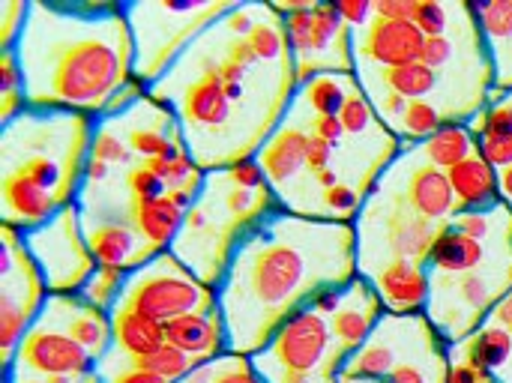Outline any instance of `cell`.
I'll list each match as a JSON object with an SVG mask.
<instances>
[{
	"mask_svg": "<svg viewBox=\"0 0 512 383\" xmlns=\"http://www.w3.org/2000/svg\"><path fill=\"white\" fill-rule=\"evenodd\" d=\"M354 75H357L360 87H381L408 102L432 99L441 90V75L435 69H429L426 63H411V66H399V69H375V66L357 63Z\"/></svg>",
	"mask_w": 512,
	"mask_h": 383,
	"instance_id": "484cf974",
	"label": "cell"
},
{
	"mask_svg": "<svg viewBox=\"0 0 512 383\" xmlns=\"http://www.w3.org/2000/svg\"><path fill=\"white\" fill-rule=\"evenodd\" d=\"M282 204L270 186L246 189L228 168L207 171L198 201L186 210L171 255L204 285H222L240 240Z\"/></svg>",
	"mask_w": 512,
	"mask_h": 383,
	"instance_id": "3957f363",
	"label": "cell"
},
{
	"mask_svg": "<svg viewBox=\"0 0 512 383\" xmlns=\"http://www.w3.org/2000/svg\"><path fill=\"white\" fill-rule=\"evenodd\" d=\"M3 383H48V378H30V375H6ZM87 383H102L99 375H93Z\"/></svg>",
	"mask_w": 512,
	"mask_h": 383,
	"instance_id": "f5cc1de1",
	"label": "cell"
},
{
	"mask_svg": "<svg viewBox=\"0 0 512 383\" xmlns=\"http://www.w3.org/2000/svg\"><path fill=\"white\" fill-rule=\"evenodd\" d=\"M492 252L489 243H480L462 231H456L450 222L441 228L432 255H429V273H441V276H465L474 270H483L489 264Z\"/></svg>",
	"mask_w": 512,
	"mask_h": 383,
	"instance_id": "d4e9b609",
	"label": "cell"
},
{
	"mask_svg": "<svg viewBox=\"0 0 512 383\" xmlns=\"http://www.w3.org/2000/svg\"><path fill=\"white\" fill-rule=\"evenodd\" d=\"M423 159L441 171L456 168L459 162H465L468 156L477 153V138L471 135L468 123H444L432 138H426L423 144H417Z\"/></svg>",
	"mask_w": 512,
	"mask_h": 383,
	"instance_id": "f1b7e54d",
	"label": "cell"
},
{
	"mask_svg": "<svg viewBox=\"0 0 512 383\" xmlns=\"http://www.w3.org/2000/svg\"><path fill=\"white\" fill-rule=\"evenodd\" d=\"M489 324H498V327H504V330H510L512 333V291L495 306V309H492Z\"/></svg>",
	"mask_w": 512,
	"mask_h": 383,
	"instance_id": "f907efd6",
	"label": "cell"
},
{
	"mask_svg": "<svg viewBox=\"0 0 512 383\" xmlns=\"http://www.w3.org/2000/svg\"><path fill=\"white\" fill-rule=\"evenodd\" d=\"M441 126H444V114H441L438 102L435 99H417V102H408V108H405L399 126L393 129V135L402 141V150H405V147L423 144Z\"/></svg>",
	"mask_w": 512,
	"mask_h": 383,
	"instance_id": "4dcf8cb0",
	"label": "cell"
},
{
	"mask_svg": "<svg viewBox=\"0 0 512 383\" xmlns=\"http://www.w3.org/2000/svg\"><path fill=\"white\" fill-rule=\"evenodd\" d=\"M117 168L114 165H108V162H99V159H87V165H84V186H102L105 180H111V174H114Z\"/></svg>",
	"mask_w": 512,
	"mask_h": 383,
	"instance_id": "681fc988",
	"label": "cell"
},
{
	"mask_svg": "<svg viewBox=\"0 0 512 383\" xmlns=\"http://www.w3.org/2000/svg\"><path fill=\"white\" fill-rule=\"evenodd\" d=\"M354 87L357 75H315L297 90V99L318 117H339Z\"/></svg>",
	"mask_w": 512,
	"mask_h": 383,
	"instance_id": "f546056e",
	"label": "cell"
},
{
	"mask_svg": "<svg viewBox=\"0 0 512 383\" xmlns=\"http://www.w3.org/2000/svg\"><path fill=\"white\" fill-rule=\"evenodd\" d=\"M474 15L495 69V84L489 93V105H492L512 93V0L474 3Z\"/></svg>",
	"mask_w": 512,
	"mask_h": 383,
	"instance_id": "44dd1931",
	"label": "cell"
},
{
	"mask_svg": "<svg viewBox=\"0 0 512 383\" xmlns=\"http://www.w3.org/2000/svg\"><path fill=\"white\" fill-rule=\"evenodd\" d=\"M339 120H342V126H345V135H348V138H366V135H375V132H381V129H384V123H381V117H378V111H375L372 99L363 93L360 81H357L354 93L348 96V102H345V108H342Z\"/></svg>",
	"mask_w": 512,
	"mask_h": 383,
	"instance_id": "d6a6232c",
	"label": "cell"
},
{
	"mask_svg": "<svg viewBox=\"0 0 512 383\" xmlns=\"http://www.w3.org/2000/svg\"><path fill=\"white\" fill-rule=\"evenodd\" d=\"M105 120L126 138L129 150L138 159H159L174 150H189L174 111L165 102L153 99L150 93L132 108H126L123 114Z\"/></svg>",
	"mask_w": 512,
	"mask_h": 383,
	"instance_id": "5bb4252c",
	"label": "cell"
},
{
	"mask_svg": "<svg viewBox=\"0 0 512 383\" xmlns=\"http://www.w3.org/2000/svg\"><path fill=\"white\" fill-rule=\"evenodd\" d=\"M117 306L168 324L183 315H216L219 291L189 273L171 252H162L126 276V288Z\"/></svg>",
	"mask_w": 512,
	"mask_h": 383,
	"instance_id": "52a82bcc",
	"label": "cell"
},
{
	"mask_svg": "<svg viewBox=\"0 0 512 383\" xmlns=\"http://www.w3.org/2000/svg\"><path fill=\"white\" fill-rule=\"evenodd\" d=\"M0 210H3V225H12L24 234L51 222L63 210V204L57 195L30 183L27 177L0 171Z\"/></svg>",
	"mask_w": 512,
	"mask_h": 383,
	"instance_id": "ffe728a7",
	"label": "cell"
},
{
	"mask_svg": "<svg viewBox=\"0 0 512 383\" xmlns=\"http://www.w3.org/2000/svg\"><path fill=\"white\" fill-rule=\"evenodd\" d=\"M363 279H369L387 315H426L432 297V273L426 264L396 258Z\"/></svg>",
	"mask_w": 512,
	"mask_h": 383,
	"instance_id": "e0dca14e",
	"label": "cell"
},
{
	"mask_svg": "<svg viewBox=\"0 0 512 383\" xmlns=\"http://www.w3.org/2000/svg\"><path fill=\"white\" fill-rule=\"evenodd\" d=\"M81 225H84V240L96 267H114V270L132 273L144 267L147 261H153V255L144 249L141 237L135 234L129 222L81 216Z\"/></svg>",
	"mask_w": 512,
	"mask_h": 383,
	"instance_id": "d6986e66",
	"label": "cell"
},
{
	"mask_svg": "<svg viewBox=\"0 0 512 383\" xmlns=\"http://www.w3.org/2000/svg\"><path fill=\"white\" fill-rule=\"evenodd\" d=\"M498 381L512 383V363H510V366H507V369H504V372H501V375H498Z\"/></svg>",
	"mask_w": 512,
	"mask_h": 383,
	"instance_id": "db71d44e",
	"label": "cell"
},
{
	"mask_svg": "<svg viewBox=\"0 0 512 383\" xmlns=\"http://www.w3.org/2000/svg\"><path fill=\"white\" fill-rule=\"evenodd\" d=\"M135 366H141V369H147V372L159 375L162 381H168V383H180L183 378H189V375L195 372V360H192L189 354H183L180 348L168 345V342H165L153 357L135 360Z\"/></svg>",
	"mask_w": 512,
	"mask_h": 383,
	"instance_id": "d590c367",
	"label": "cell"
},
{
	"mask_svg": "<svg viewBox=\"0 0 512 383\" xmlns=\"http://www.w3.org/2000/svg\"><path fill=\"white\" fill-rule=\"evenodd\" d=\"M357 279L354 225L306 219L279 207L240 240L219 285L228 354L255 357L288 318L324 291L351 288Z\"/></svg>",
	"mask_w": 512,
	"mask_h": 383,
	"instance_id": "6da1fadb",
	"label": "cell"
},
{
	"mask_svg": "<svg viewBox=\"0 0 512 383\" xmlns=\"http://www.w3.org/2000/svg\"><path fill=\"white\" fill-rule=\"evenodd\" d=\"M237 3L216 0V3H123L129 18V30L135 39V78L153 87L165 72L186 54V48L222 21Z\"/></svg>",
	"mask_w": 512,
	"mask_h": 383,
	"instance_id": "5b68a950",
	"label": "cell"
},
{
	"mask_svg": "<svg viewBox=\"0 0 512 383\" xmlns=\"http://www.w3.org/2000/svg\"><path fill=\"white\" fill-rule=\"evenodd\" d=\"M96 120L72 111L27 108L0 129V171L48 189L63 207L78 204Z\"/></svg>",
	"mask_w": 512,
	"mask_h": 383,
	"instance_id": "277c9868",
	"label": "cell"
},
{
	"mask_svg": "<svg viewBox=\"0 0 512 383\" xmlns=\"http://www.w3.org/2000/svg\"><path fill=\"white\" fill-rule=\"evenodd\" d=\"M15 54L36 111L102 120L135 81V39L123 3H30Z\"/></svg>",
	"mask_w": 512,
	"mask_h": 383,
	"instance_id": "7a4b0ae2",
	"label": "cell"
},
{
	"mask_svg": "<svg viewBox=\"0 0 512 383\" xmlns=\"http://www.w3.org/2000/svg\"><path fill=\"white\" fill-rule=\"evenodd\" d=\"M426 36L414 21H387L372 12V21L354 30V60L375 69H399L423 60Z\"/></svg>",
	"mask_w": 512,
	"mask_h": 383,
	"instance_id": "9a60e30c",
	"label": "cell"
},
{
	"mask_svg": "<svg viewBox=\"0 0 512 383\" xmlns=\"http://www.w3.org/2000/svg\"><path fill=\"white\" fill-rule=\"evenodd\" d=\"M183 219H186V207L180 201H174L171 192H165L159 201H150V204H141L129 225L135 228V234L141 237L144 249L156 258L162 252H171L180 228H183Z\"/></svg>",
	"mask_w": 512,
	"mask_h": 383,
	"instance_id": "cb8c5ba5",
	"label": "cell"
},
{
	"mask_svg": "<svg viewBox=\"0 0 512 383\" xmlns=\"http://www.w3.org/2000/svg\"><path fill=\"white\" fill-rule=\"evenodd\" d=\"M24 246L39 267L48 294H81L96 273V261L84 240L78 204L63 207L51 222L24 231Z\"/></svg>",
	"mask_w": 512,
	"mask_h": 383,
	"instance_id": "9c48e42d",
	"label": "cell"
},
{
	"mask_svg": "<svg viewBox=\"0 0 512 383\" xmlns=\"http://www.w3.org/2000/svg\"><path fill=\"white\" fill-rule=\"evenodd\" d=\"M24 90V72L15 51H0V93Z\"/></svg>",
	"mask_w": 512,
	"mask_h": 383,
	"instance_id": "ee69618b",
	"label": "cell"
},
{
	"mask_svg": "<svg viewBox=\"0 0 512 383\" xmlns=\"http://www.w3.org/2000/svg\"><path fill=\"white\" fill-rule=\"evenodd\" d=\"M342 383H369V381H342Z\"/></svg>",
	"mask_w": 512,
	"mask_h": 383,
	"instance_id": "11a10c76",
	"label": "cell"
},
{
	"mask_svg": "<svg viewBox=\"0 0 512 383\" xmlns=\"http://www.w3.org/2000/svg\"><path fill=\"white\" fill-rule=\"evenodd\" d=\"M453 195H456V213L462 210H495L501 207V189H498V171L480 156H468L456 168L447 171Z\"/></svg>",
	"mask_w": 512,
	"mask_h": 383,
	"instance_id": "603a6c76",
	"label": "cell"
},
{
	"mask_svg": "<svg viewBox=\"0 0 512 383\" xmlns=\"http://www.w3.org/2000/svg\"><path fill=\"white\" fill-rule=\"evenodd\" d=\"M477 153L495 168H510L512 165V135H498V138H480L477 141Z\"/></svg>",
	"mask_w": 512,
	"mask_h": 383,
	"instance_id": "b9f144b4",
	"label": "cell"
},
{
	"mask_svg": "<svg viewBox=\"0 0 512 383\" xmlns=\"http://www.w3.org/2000/svg\"><path fill=\"white\" fill-rule=\"evenodd\" d=\"M45 279L33 264L24 234L12 225L0 228V360L9 372L24 333L36 324L45 300Z\"/></svg>",
	"mask_w": 512,
	"mask_h": 383,
	"instance_id": "ba28073f",
	"label": "cell"
},
{
	"mask_svg": "<svg viewBox=\"0 0 512 383\" xmlns=\"http://www.w3.org/2000/svg\"><path fill=\"white\" fill-rule=\"evenodd\" d=\"M333 6L351 30H360L372 21V3L369 0H351V3H333Z\"/></svg>",
	"mask_w": 512,
	"mask_h": 383,
	"instance_id": "bcb514c9",
	"label": "cell"
},
{
	"mask_svg": "<svg viewBox=\"0 0 512 383\" xmlns=\"http://www.w3.org/2000/svg\"><path fill=\"white\" fill-rule=\"evenodd\" d=\"M333 354H339V351L333 348L330 321L321 312H315L312 306H306L279 327V333L270 339V345L264 351H258L252 357V363L261 372V378L270 383L276 378H285V375H303V378L321 375Z\"/></svg>",
	"mask_w": 512,
	"mask_h": 383,
	"instance_id": "30bf717a",
	"label": "cell"
},
{
	"mask_svg": "<svg viewBox=\"0 0 512 383\" xmlns=\"http://www.w3.org/2000/svg\"><path fill=\"white\" fill-rule=\"evenodd\" d=\"M468 129L471 135L480 141V138H498V135H512V93L504 96L501 102H492L486 105L480 114H474L468 120Z\"/></svg>",
	"mask_w": 512,
	"mask_h": 383,
	"instance_id": "f35d334b",
	"label": "cell"
},
{
	"mask_svg": "<svg viewBox=\"0 0 512 383\" xmlns=\"http://www.w3.org/2000/svg\"><path fill=\"white\" fill-rule=\"evenodd\" d=\"M111 333H114V348L132 360L153 357L165 345V327L159 321L123 306L111 309Z\"/></svg>",
	"mask_w": 512,
	"mask_h": 383,
	"instance_id": "83f0119b",
	"label": "cell"
},
{
	"mask_svg": "<svg viewBox=\"0 0 512 383\" xmlns=\"http://www.w3.org/2000/svg\"><path fill=\"white\" fill-rule=\"evenodd\" d=\"M36 321L75 339L96 363L114 348L111 312L90 306L81 294H51Z\"/></svg>",
	"mask_w": 512,
	"mask_h": 383,
	"instance_id": "2e32d148",
	"label": "cell"
},
{
	"mask_svg": "<svg viewBox=\"0 0 512 383\" xmlns=\"http://www.w3.org/2000/svg\"><path fill=\"white\" fill-rule=\"evenodd\" d=\"M90 156L99 159V162H108L114 168H129V165L138 162V156L129 150L126 138L108 120H96L93 141H90Z\"/></svg>",
	"mask_w": 512,
	"mask_h": 383,
	"instance_id": "e575fe53",
	"label": "cell"
},
{
	"mask_svg": "<svg viewBox=\"0 0 512 383\" xmlns=\"http://www.w3.org/2000/svg\"><path fill=\"white\" fill-rule=\"evenodd\" d=\"M333 159H336V147L318 135L309 138V153H306V174H321L327 168H333Z\"/></svg>",
	"mask_w": 512,
	"mask_h": 383,
	"instance_id": "7bdbcfd3",
	"label": "cell"
},
{
	"mask_svg": "<svg viewBox=\"0 0 512 383\" xmlns=\"http://www.w3.org/2000/svg\"><path fill=\"white\" fill-rule=\"evenodd\" d=\"M489 378L495 375H486L468 363H450V372H447V383H489Z\"/></svg>",
	"mask_w": 512,
	"mask_h": 383,
	"instance_id": "c3c4849f",
	"label": "cell"
},
{
	"mask_svg": "<svg viewBox=\"0 0 512 383\" xmlns=\"http://www.w3.org/2000/svg\"><path fill=\"white\" fill-rule=\"evenodd\" d=\"M165 327V342L189 354L198 366H207L228 354V330L222 312L216 315H183L174 318Z\"/></svg>",
	"mask_w": 512,
	"mask_h": 383,
	"instance_id": "7402d4cb",
	"label": "cell"
},
{
	"mask_svg": "<svg viewBox=\"0 0 512 383\" xmlns=\"http://www.w3.org/2000/svg\"><path fill=\"white\" fill-rule=\"evenodd\" d=\"M462 3H438V0H417L414 9V24L420 27V33L429 36H450L456 27Z\"/></svg>",
	"mask_w": 512,
	"mask_h": 383,
	"instance_id": "8d00e7d4",
	"label": "cell"
},
{
	"mask_svg": "<svg viewBox=\"0 0 512 383\" xmlns=\"http://www.w3.org/2000/svg\"><path fill=\"white\" fill-rule=\"evenodd\" d=\"M210 383H267L261 378V372L255 369L252 357H240V354H225L219 360H213V381Z\"/></svg>",
	"mask_w": 512,
	"mask_h": 383,
	"instance_id": "ab89813d",
	"label": "cell"
},
{
	"mask_svg": "<svg viewBox=\"0 0 512 383\" xmlns=\"http://www.w3.org/2000/svg\"><path fill=\"white\" fill-rule=\"evenodd\" d=\"M96 375L102 378V383H168L162 381L159 375L135 366L132 357L120 354L117 348H111L99 363H96Z\"/></svg>",
	"mask_w": 512,
	"mask_h": 383,
	"instance_id": "74e56055",
	"label": "cell"
},
{
	"mask_svg": "<svg viewBox=\"0 0 512 383\" xmlns=\"http://www.w3.org/2000/svg\"><path fill=\"white\" fill-rule=\"evenodd\" d=\"M489 381H492V378H489Z\"/></svg>",
	"mask_w": 512,
	"mask_h": 383,
	"instance_id": "9f6ffc18",
	"label": "cell"
},
{
	"mask_svg": "<svg viewBox=\"0 0 512 383\" xmlns=\"http://www.w3.org/2000/svg\"><path fill=\"white\" fill-rule=\"evenodd\" d=\"M363 207H366V195L360 189H354L351 183H339V186L321 192V198H318V219L354 225V219L363 213Z\"/></svg>",
	"mask_w": 512,
	"mask_h": 383,
	"instance_id": "1f68e13d",
	"label": "cell"
},
{
	"mask_svg": "<svg viewBox=\"0 0 512 383\" xmlns=\"http://www.w3.org/2000/svg\"><path fill=\"white\" fill-rule=\"evenodd\" d=\"M285 18L300 87L315 75H354V30L333 3H273Z\"/></svg>",
	"mask_w": 512,
	"mask_h": 383,
	"instance_id": "8992f818",
	"label": "cell"
},
{
	"mask_svg": "<svg viewBox=\"0 0 512 383\" xmlns=\"http://www.w3.org/2000/svg\"><path fill=\"white\" fill-rule=\"evenodd\" d=\"M6 375H30V378H87L96 375V360L66 333L45 327V324H33L18 351L15 360L9 366Z\"/></svg>",
	"mask_w": 512,
	"mask_h": 383,
	"instance_id": "7c38bea8",
	"label": "cell"
},
{
	"mask_svg": "<svg viewBox=\"0 0 512 383\" xmlns=\"http://www.w3.org/2000/svg\"><path fill=\"white\" fill-rule=\"evenodd\" d=\"M450 363H468L498 378L512 363V333L486 321L474 336L450 348Z\"/></svg>",
	"mask_w": 512,
	"mask_h": 383,
	"instance_id": "4316f807",
	"label": "cell"
},
{
	"mask_svg": "<svg viewBox=\"0 0 512 383\" xmlns=\"http://www.w3.org/2000/svg\"><path fill=\"white\" fill-rule=\"evenodd\" d=\"M30 3L27 0H6L0 3V51H15L21 30L27 24Z\"/></svg>",
	"mask_w": 512,
	"mask_h": 383,
	"instance_id": "60d3db41",
	"label": "cell"
},
{
	"mask_svg": "<svg viewBox=\"0 0 512 383\" xmlns=\"http://www.w3.org/2000/svg\"><path fill=\"white\" fill-rule=\"evenodd\" d=\"M399 159L402 162L390 165L378 183L396 192L414 216L429 222H450L456 216V195L447 171L429 165L420 147H405Z\"/></svg>",
	"mask_w": 512,
	"mask_h": 383,
	"instance_id": "8fae6325",
	"label": "cell"
},
{
	"mask_svg": "<svg viewBox=\"0 0 512 383\" xmlns=\"http://www.w3.org/2000/svg\"><path fill=\"white\" fill-rule=\"evenodd\" d=\"M309 138H312V111L300 99H294L288 117L276 126V132L255 153V162L261 165L276 198L285 195L306 174Z\"/></svg>",
	"mask_w": 512,
	"mask_h": 383,
	"instance_id": "4fadbf2b",
	"label": "cell"
},
{
	"mask_svg": "<svg viewBox=\"0 0 512 383\" xmlns=\"http://www.w3.org/2000/svg\"><path fill=\"white\" fill-rule=\"evenodd\" d=\"M498 189H501V201L512 210V165L498 171Z\"/></svg>",
	"mask_w": 512,
	"mask_h": 383,
	"instance_id": "816d5d0a",
	"label": "cell"
},
{
	"mask_svg": "<svg viewBox=\"0 0 512 383\" xmlns=\"http://www.w3.org/2000/svg\"><path fill=\"white\" fill-rule=\"evenodd\" d=\"M312 135H318V138H324V141H330L336 150L345 144V126H342V120L339 117H318V114H312Z\"/></svg>",
	"mask_w": 512,
	"mask_h": 383,
	"instance_id": "7dc6e473",
	"label": "cell"
},
{
	"mask_svg": "<svg viewBox=\"0 0 512 383\" xmlns=\"http://www.w3.org/2000/svg\"><path fill=\"white\" fill-rule=\"evenodd\" d=\"M126 270H114V267H96V273L87 279V285L81 288V297L102 309V312H111L120 297H123V288H126Z\"/></svg>",
	"mask_w": 512,
	"mask_h": 383,
	"instance_id": "836d02e7",
	"label": "cell"
},
{
	"mask_svg": "<svg viewBox=\"0 0 512 383\" xmlns=\"http://www.w3.org/2000/svg\"><path fill=\"white\" fill-rule=\"evenodd\" d=\"M417 0H375L372 12L387 21H414Z\"/></svg>",
	"mask_w": 512,
	"mask_h": 383,
	"instance_id": "f6af8a7d",
	"label": "cell"
},
{
	"mask_svg": "<svg viewBox=\"0 0 512 383\" xmlns=\"http://www.w3.org/2000/svg\"><path fill=\"white\" fill-rule=\"evenodd\" d=\"M387 315L381 297L375 294V288L369 285V279H357L348 291H345V300L342 306L336 309L330 321V336H333V348L348 360L354 351H360L372 333L378 330L381 318Z\"/></svg>",
	"mask_w": 512,
	"mask_h": 383,
	"instance_id": "ac0fdd59",
	"label": "cell"
}]
</instances>
